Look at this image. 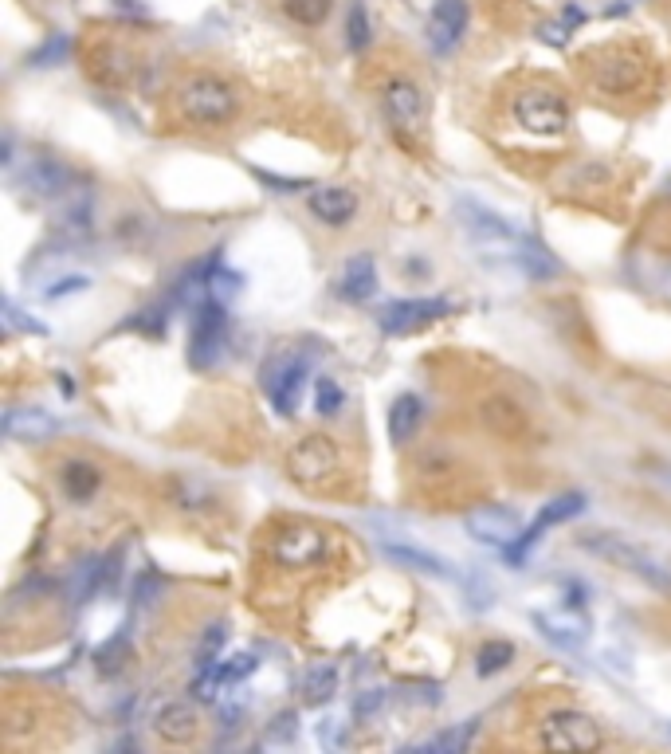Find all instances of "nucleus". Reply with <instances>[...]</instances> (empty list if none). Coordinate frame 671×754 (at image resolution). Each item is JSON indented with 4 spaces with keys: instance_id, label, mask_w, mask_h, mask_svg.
I'll return each mask as SVG.
<instances>
[{
    "instance_id": "nucleus-1",
    "label": "nucleus",
    "mask_w": 671,
    "mask_h": 754,
    "mask_svg": "<svg viewBox=\"0 0 671 754\" xmlns=\"http://www.w3.org/2000/svg\"><path fill=\"white\" fill-rule=\"evenodd\" d=\"M177 107L189 122L220 126V122H228L236 114V91H232V83H224L216 75H193V79L181 83Z\"/></svg>"
},
{
    "instance_id": "nucleus-2",
    "label": "nucleus",
    "mask_w": 671,
    "mask_h": 754,
    "mask_svg": "<svg viewBox=\"0 0 671 754\" xmlns=\"http://www.w3.org/2000/svg\"><path fill=\"white\" fill-rule=\"evenodd\" d=\"M581 546L593 550L597 558H605V562L620 566V570L644 578V582L656 586V590H671V570L656 558V554H648V550L636 546V542H624L620 535H585Z\"/></svg>"
},
{
    "instance_id": "nucleus-3",
    "label": "nucleus",
    "mask_w": 671,
    "mask_h": 754,
    "mask_svg": "<svg viewBox=\"0 0 671 754\" xmlns=\"http://www.w3.org/2000/svg\"><path fill=\"white\" fill-rule=\"evenodd\" d=\"M538 743L546 751H597L601 747V727L585 715V711H550L542 731H538Z\"/></svg>"
},
{
    "instance_id": "nucleus-4",
    "label": "nucleus",
    "mask_w": 671,
    "mask_h": 754,
    "mask_svg": "<svg viewBox=\"0 0 671 754\" xmlns=\"http://www.w3.org/2000/svg\"><path fill=\"white\" fill-rule=\"evenodd\" d=\"M515 122L522 130H530V134L554 138V134H562L569 126V107L562 103L558 91L534 87V91H522L515 99Z\"/></svg>"
},
{
    "instance_id": "nucleus-5",
    "label": "nucleus",
    "mask_w": 671,
    "mask_h": 754,
    "mask_svg": "<svg viewBox=\"0 0 671 754\" xmlns=\"http://www.w3.org/2000/svg\"><path fill=\"white\" fill-rule=\"evenodd\" d=\"M334 468H338V452H334V444L326 436H303L287 452V472L299 484H322Z\"/></svg>"
},
{
    "instance_id": "nucleus-6",
    "label": "nucleus",
    "mask_w": 671,
    "mask_h": 754,
    "mask_svg": "<svg viewBox=\"0 0 671 754\" xmlns=\"http://www.w3.org/2000/svg\"><path fill=\"white\" fill-rule=\"evenodd\" d=\"M330 542L318 527H283L275 535V546L271 554L283 562V566H295V570H307V566H318L326 558Z\"/></svg>"
},
{
    "instance_id": "nucleus-7",
    "label": "nucleus",
    "mask_w": 671,
    "mask_h": 754,
    "mask_svg": "<svg viewBox=\"0 0 671 754\" xmlns=\"http://www.w3.org/2000/svg\"><path fill=\"white\" fill-rule=\"evenodd\" d=\"M224 326H228V315H224V303L212 299L205 303L197 315H193V346H189V362L197 370H205L208 362L220 354L224 346Z\"/></svg>"
},
{
    "instance_id": "nucleus-8",
    "label": "nucleus",
    "mask_w": 671,
    "mask_h": 754,
    "mask_svg": "<svg viewBox=\"0 0 671 754\" xmlns=\"http://www.w3.org/2000/svg\"><path fill=\"white\" fill-rule=\"evenodd\" d=\"M464 531L475 542H483V546H499V550H507V546L522 535L518 515L515 511H503V507H479V511L464 515Z\"/></svg>"
},
{
    "instance_id": "nucleus-9",
    "label": "nucleus",
    "mask_w": 671,
    "mask_h": 754,
    "mask_svg": "<svg viewBox=\"0 0 671 754\" xmlns=\"http://www.w3.org/2000/svg\"><path fill=\"white\" fill-rule=\"evenodd\" d=\"M303 389H307V362H299V358H287V362H279V366L267 374L271 405H275L283 417H291V413L299 409Z\"/></svg>"
},
{
    "instance_id": "nucleus-10",
    "label": "nucleus",
    "mask_w": 671,
    "mask_h": 754,
    "mask_svg": "<svg viewBox=\"0 0 671 754\" xmlns=\"http://www.w3.org/2000/svg\"><path fill=\"white\" fill-rule=\"evenodd\" d=\"M440 315H448L444 299H405V303H389L381 311V326L389 334H405V330H416V326L432 323Z\"/></svg>"
},
{
    "instance_id": "nucleus-11",
    "label": "nucleus",
    "mask_w": 671,
    "mask_h": 754,
    "mask_svg": "<svg viewBox=\"0 0 671 754\" xmlns=\"http://www.w3.org/2000/svg\"><path fill=\"white\" fill-rule=\"evenodd\" d=\"M381 103L389 110V118H393L397 126H405V130H416V126L424 122V95H420V87H416L413 79H393V83H385Z\"/></svg>"
},
{
    "instance_id": "nucleus-12",
    "label": "nucleus",
    "mask_w": 671,
    "mask_h": 754,
    "mask_svg": "<svg viewBox=\"0 0 671 754\" xmlns=\"http://www.w3.org/2000/svg\"><path fill=\"white\" fill-rule=\"evenodd\" d=\"M467 28V4L464 0H440L432 8V24H428V36H432V48L448 52L452 44H460Z\"/></svg>"
},
{
    "instance_id": "nucleus-13",
    "label": "nucleus",
    "mask_w": 671,
    "mask_h": 754,
    "mask_svg": "<svg viewBox=\"0 0 671 754\" xmlns=\"http://www.w3.org/2000/svg\"><path fill=\"white\" fill-rule=\"evenodd\" d=\"M310 209H314V216H318L322 224L338 228V224H346V220L354 216L358 197H354V189H346V185H322V189H314Z\"/></svg>"
},
{
    "instance_id": "nucleus-14",
    "label": "nucleus",
    "mask_w": 671,
    "mask_h": 754,
    "mask_svg": "<svg viewBox=\"0 0 671 754\" xmlns=\"http://www.w3.org/2000/svg\"><path fill=\"white\" fill-rule=\"evenodd\" d=\"M334 291H338L346 303H362V299H369V295L377 291V268H373V260H369V256H354L346 268L338 271Z\"/></svg>"
},
{
    "instance_id": "nucleus-15",
    "label": "nucleus",
    "mask_w": 671,
    "mask_h": 754,
    "mask_svg": "<svg viewBox=\"0 0 671 754\" xmlns=\"http://www.w3.org/2000/svg\"><path fill=\"white\" fill-rule=\"evenodd\" d=\"M4 432H8L12 440H48V436L59 432V425H55V417H48L44 409H12V413L4 417Z\"/></svg>"
},
{
    "instance_id": "nucleus-16",
    "label": "nucleus",
    "mask_w": 671,
    "mask_h": 754,
    "mask_svg": "<svg viewBox=\"0 0 671 754\" xmlns=\"http://www.w3.org/2000/svg\"><path fill=\"white\" fill-rule=\"evenodd\" d=\"M534 621H538V629H542L554 645H562V648H577L585 641V633H589L585 621H581L577 613H566V609H562V613H538Z\"/></svg>"
},
{
    "instance_id": "nucleus-17",
    "label": "nucleus",
    "mask_w": 671,
    "mask_h": 754,
    "mask_svg": "<svg viewBox=\"0 0 671 754\" xmlns=\"http://www.w3.org/2000/svg\"><path fill=\"white\" fill-rule=\"evenodd\" d=\"M197 731V711L189 703H169L157 711V735L169 743H189Z\"/></svg>"
},
{
    "instance_id": "nucleus-18",
    "label": "nucleus",
    "mask_w": 671,
    "mask_h": 754,
    "mask_svg": "<svg viewBox=\"0 0 671 754\" xmlns=\"http://www.w3.org/2000/svg\"><path fill=\"white\" fill-rule=\"evenodd\" d=\"M385 554H389V558H397V562H405V566H413V570H424V574H432V578H456L452 562H444V558H436V554H428V550H420V546H405V542H385Z\"/></svg>"
},
{
    "instance_id": "nucleus-19",
    "label": "nucleus",
    "mask_w": 671,
    "mask_h": 754,
    "mask_svg": "<svg viewBox=\"0 0 671 754\" xmlns=\"http://www.w3.org/2000/svg\"><path fill=\"white\" fill-rule=\"evenodd\" d=\"M420 397L416 393H405V397H397L393 401V409H389V436H393V444H405L409 436L416 432V425H420Z\"/></svg>"
},
{
    "instance_id": "nucleus-20",
    "label": "nucleus",
    "mask_w": 671,
    "mask_h": 754,
    "mask_svg": "<svg viewBox=\"0 0 671 754\" xmlns=\"http://www.w3.org/2000/svg\"><path fill=\"white\" fill-rule=\"evenodd\" d=\"M24 185H28V193H36V197H59V193H67V189H63V185H67V173L55 162H36V165H28Z\"/></svg>"
},
{
    "instance_id": "nucleus-21",
    "label": "nucleus",
    "mask_w": 671,
    "mask_h": 754,
    "mask_svg": "<svg viewBox=\"0 0 671 754\" xmlns=\"http://www.w3.org/2000/svg\"><path fill=\"white\" fill-rule=\"evenodd\" d=\"M338 692V672L334 664H314L307 676H303V696L307 703H326Z\"/></svg>"
},
{
    "instance_id": "nucleus-22",
    "label": "nucleus",
    "mask_w": 671,
    "mask_h": 754,
    "mask_svg": "<svg viewBox=\"0 0 671 754\" xmlns=\"http://www.w3.org/2000/svg\"><path fill=\"white\" fill-rule=\"evenodd\" d=\"M99 480H103L99 468H95V464H83V460L67 464V472H63V487H67L71 499H91L95 487H99Z\"/></svg>"
},
{
    "instance_id": "nucleus-23",
    "label": "nucleus",
    "mask_w": 671,
    "mask_h": 754,
    "mask_svg": "<svg viewBox=\"0 0 671 754\" xmlns=\"http://www.w3.org/2000/svg\"><path fill=\"white\" fill-rule=\"evenodd\" d=\"M314 409H318L322 417H334L338 409H346V393H342L330 377H318V381H314Z\"/></svg>"
},
{
    "instance_id": "nucleus-24",
    "label": "nucleus",
    "mask_w": 671,
    "mask_h": 754,
    "mask_svg": "<svg viewBox=\"0 0 671 754\" xmlns=\"http://www.w3.org/2000/svg\"><path fill=\"white\" fill-rule=\"evenodd\" d=\"M511 656H515V648L507 645V641H491V645L479 648V656H475L479 664H475V668H479L483 676H491V672L507 668V664H511Z\"/></svg>"
},
{
    "instance_id": "nucleus-25",
    "label": "nucleus",
    "mask_w": 671,
    "mask_h": 754,
    "mask_svg": "<svg viewBox=\"0 0 671 754\" xmlns=\"http://www.w3.org/2000/svg\"><path fill=\"white\" fill-rule=\"evenodd\" d=\"M330 12V0H287V16H295L299 24H318Z\"/></svg>"
},
{
    "instance_id": "nucleus-26",
    "label": "nucleus",
    "mask_w": 671,
    "mask_h": 754,
    "mask_svg": "<svg viewBox=\"0 0 671 754\" xmlns=\"http://www.w3.org/2000/svg\"><path fill=\"white\" fill-rule=\"evenodd\" d=\"M365 40H369V24H365L362 4H354L350 8V48H365Z\"/></svg>"
},
{
    "instance_id": "nucleus-27",
    "label": "nucleus",
    "mask_w": 671,
    "mask_h": 754,
    "mask_svg": "<svg viewBox=\"0 0 671 754\" xmlns=\"http://www.w3.org/2000/svg\"><path fill=\"white\" fill-rule=\"evenodd\" d=\"M267 739H271V743H291V739H295V715H291V711H287V715H275Z\"/></svg>"
},
{
    "instance_id": "nucleus-28",
    "label": "nucleus",
    "mask_w": 671,
    "mask_h": 754,
    "mask_svg": "<svg viewBox=\"0 0 671 754\" xmlns=\"http://www.w3.org/2000/svg\"><path fill=\"white\" fill-rule=\"evenodd\" d=\"M71 291H87V275H67V279H59V287H48V299L71 295Z\"/></svg>"
},
{
    "instance_id": "nucleus-29",
    "label": "nucleus",
    "mask_w": 671,
    "mask_h": 754,
    "mask_svg": "<svg viewBox=\"0 0 671 754\" xmlns=\"http://www.w3.org/2000/svg\"><path fill=\"white\" fill-rule=\"evenodd\" d=\"M381 700H385L381 692H369V696H362V703H358V711H362V715H365V711H373V707H381Z\"/></svg>"
}]
</instances>
